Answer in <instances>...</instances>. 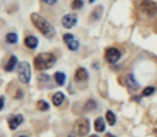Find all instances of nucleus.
<instances>
[{
	"label": "nucleus",
	"mask_w": 157,
	"mask_h": 137,
	"mask_svg": "<svg viewBox=\"0 0 157 137\" xmlns=\"http://www.w3.org/2000/svg\"><path fill=\"white\" fill-rule=\"evenodd\" d=\"M31 22L34 25V27L41 32L47 39H52L56 35V29L54 28V26L42 15H40L39 13H32L31 16Z\"/></svg>",
	"instance_id": "f257e3e1"
},
{
	"label": "nucleus",
	"mask_w": 157,
	"mask_h": 137,
	"mask_svg": "<svg viewBox=\"0 0 157 137\" xmlns=\"http://www.w3.org/2000/svg\"><path fill=\"white\" fill-rule=\"evenodd\" d=\"M56 56L52 53H41L34 57L33 65L37 71L48 70L56 63Z\"/></svg>",
	"instance_id": "f03ea898"
},
{
	"label": "nucleus",
	"mask_w": 157,
	"mask_h": 137,
	"mask_svg": "<svg viewBox=\"0 0 157 137\" xmlns=\"http://www.w3.org/2000/svg\"><path fill=\"white\" fill-rule=\"evenodd\" d=\"M17 75L18 79L23 84H28L31 79V65L27 61H23L18 65L17 68Z\"/></svg>",
	"instance_id": "7ed1b4c3"
},
{
	"label": "nucleus",
	"mask_w": 157,
	"mask_h": 137,
	"mask_svg": "<svg viewBox=\"0 0 157 137\" xmlns=\"http://www.w3.org/2000/svg\"><path fill=\"white\" fill-rule=\"evenodd\" d=\"M139 8L147 17H154L157 14V3L153 0H141Z\"/></svg>",
	"instance_id": "20e7f679"
},
{
	"label": "nucleus",
	"mask_w": 157,
	"mask_h": 137,
	"mask_svg": "<svg viewBox=\"0 0 157 137\" xmlns=\"http://www.w3.org/2000/svg\"><path fill=\"white\" fill-rule=\"evenodd\" d=\"M75 132H76L77 136L83 137L86 136L90 131V122L87 118H80L76 120L74 125Z\"/></svg>",
	"instance_id": "39448f33"
},
{
	"label": "nucleus",
	"mask_w": 157,
	"mask_h": 137,
	"mask_svg": "<svg viewBox=\"0 0 157 137\" xmlns=\"http://www.w3.org/2000/svg\"><path fill=\"white\" fill-rule=\"evenodd\" d=\"M105 58H106V60H107V62L111 63V65H114V63H117L120 60L121 52L116 47H110L106 50Z\"/></svg>",
	"instance_id": "423d86ee"
},
{
	"label": "nucleus",
	"mask_w": 157,
	"mask_h": 137,
	"mask_svg": "<svg viewBox=\"0 0 157 137\" xmlns=\"http://www.w3.org/2000/svg\"><path fill=\"white\" fill-rule=\"evenodd\" d=\"M78 22V17H77L76 14H72V13H68V14H65L61 19V23H62V26L66 29H71L73 28Z\"/></svg>",
	"instance_id": "0eeeda50"
},
{
	"label": "nucleus",
	"mask_w": 157,
	"mask_h": 137,
	"mask_svg": "<svg viewBox=\"0 0 157 137\" xmlns=\"http://www.w3.org/2000/svg\"><path fill=\"white\" fill-rule=\"evenodd\" d=\"M23 122H24V117L21 116V115L12 116V117H10L8 120L9 127H10L11 130H16Z\"/></svg>",
	"instance_id": "6e6552de"
},
{
	"label": "nucleus",
	"mask_w": 157,
	"mask_h": 137,
	"mask_svg": "<svg viewBox=\"0 0 157 137\" xmlns=\"http://www.w3.org/2000/svg\"><path fill=\"white\" fill-rule=\"evenodd\" d=\"M126 85H127V87L129 88L130 90H137L139 89V83L137 81L136 77H135V75L132 74V73H130V74H128L127 76H126Z\"/></svg>",
	"instance_id": "1a4fd4ad"
},
{
	"label": "nucleus",
	"mask_w": 157,
	"mask_h": 137,
	"mask_svg": "<svg viewBox=\"0 0 157 137\" xmlns=\"http://www.w3.org/2000/svg\"><path fill=\"white\" fill-rule=\"evenodd\" d=\"M89 77L87 70L85 68H78L75 72V80L80 83V81H86Z\"/></svg>",
	"instance_id": "9d476101"
},
{
	"label": "nucleus",
	"mask_w": 157,
	"mask_h": 137,
	"mask_svg": "<svg viewBox=\"0 0 157 137\" xmlns=\"http://www.w3.org/2000/svg\"><path fill=\"white\" fill-rule=\"evenodd\" d=\"M25 45L30 49H35L39 45V40L34 35H28L25 39Z\"/></svg>",
	"instance_id": "9b49d317"
},
{
	"label": "nucleus",
	"mask_w": 157,
	"mask_h": 137,
	"mask_svg": "<svg viewBox=\"0 0 157 137\" xmlns=\"http://www.w3.org/2000/svg\"><path fill=\"white\" fill-rule=\"evenodd\" d=\"M94 129H95V131L98 132V133H103V132L105 131V129H106L105 121H104V119L101 118V117H98V118L94 121Z\"/></svg>",
	"instance_id": "f8f14e48"
},
{
	"label": "nucleus",
	"mask_w": 157,
	"mask_h": 137,
	"mask_svg": "<svg viewBox=\"0 0 157 137\" xmlns=\"http://www.w3.org/2000/svg\"><path fill=\"white\" fill-rule=\"evenodd\" d=\"M16 65H17V57L12 55V56L10 57V59H9L4 70H6V72H12L15 68V67H16Z\"/></svg>",
	"instance_id": "ddd939ff"
},
{
	"label": "nucleus",
	"mask_w": 157,
	"mask_h": 137,
	"mask_svg": "<svg viewBox=\"0 0 157 137\" xmlns=\"http://www.w3.org/2000/svg\"><path fill=\"white\" fill-rule=\"evenodd\" d=\"M64 94L62 92H56V93L52 96V103L55 106H60L64 101Z\"/></svg>",
	"instance_id": "4468645a"
},
{
	"label": "nucleus",
	"mask_w": 157,
	"mask_h": 137,
	"mask_svg": "<svg viewBox=\"0 0 157 137\" xmlns=\"http://www.w3.org/2000/svg\"><path fill=\"white\" fill-rule=\"evenodd\" d=\"M55 77V80L56 83L58 84L59 86H63L65 84V80H66V75L64 74L63 72H56L54 75Z\"/></svg>",
	"instance_id": "2eb2a0df"
},
{
	"label": "nucleus",
	"mask_w": 157,
	"mask_h": 137,
	"mask_svg": "<svg viewBox=\"0 0 157 137\" xmlns=\"http://www.w3.org/2000/svg\"><path fill=\"white\" fill-rule=\"evenodd\" d=\"M103 15V6H98L97 8H95L93 12L91 13V19L92 21H98Z\"/></svg>",
	"instance_id": "dca6fc26"
},
{
	"label": "nucleus",
	"mask_w": 157,
	"mask_h": 137,
	"mask_svg": "<svg viewBox=\"0 0 157 137\" xmlns=\"http://www.w3.org/2000/svg\"><path fill=\"white\" fill-rule=\"evenodd\" d=\"M106 120H107V122L109 123V125H111V127H113V125L116 124L117 117H116V115L113 114V112L108 110V112H106Z\"/></svg>",
	"instance_id": "f3484780"
},
{
	"label": "nucleus",
	"mask_w": 157,
	"mask_h": 137,
	"mask_svg": "<svg viewBox=\"0 0 157 137\" xmlns=\"http://www.w3.org/2000/svg\"><path fill=\"white\" fill-rule=\"evenodd\" d=\"M17 41H18V37L14 32H10L6 35V42L8 44H15Z\"/></svg>",
	"instance_id": "a211bd4d"
},
{
	"label": "nucleus",
	"mask_w": 157,
	"mask_h": 137,
	"mask_svg": "<svg viewBox=\"0 0 157 137\" xmlns=\"http://www.w3.org/2000/svg\"><path fill=\"white\" fill-rule=\"evenodd\" d=\"M36 108L41 112H46V110L49 109V104L44 100H40L36 103Z\"/></svg>",
	"instance_id": "6ab92c4d"
},
{
	"label": "nucleus",
	"mask_w": 157,
	"mask_h": 137,
	"mask_svg": "<svg viewBox=\"0 0 157 137\" xmlns=\"http://www.w3.org/2000/svg\"><path fill=\"white\" fill-rule=\"evenodd\" d=\"M95 108H96V103H95V101L89 100V101H87V103L85 104L83 109L87 110V112H91V110H94Z\"/></svg>",
	"instance_id": "aec40b11"
},
{
	"label": "nucleus",
	"mask_w": 157,
	"mask_h": 137,
	"mask_svg": "<svg viewBox=\"0 0 157 137\" xmlns=\"http://www.w3.org/2000/svg\"><path fill=\"white\" fill-rule=\"evenodd\" d=\"M83 6V1L82 0H73L71 3V8L73 10H80Z\"/></svg>",
	"instance_id": "412c9836"
},
{
	"label": "nucleus",
	"mask_w": 157,
	"mask_h": 137,
	"mask_svg": "<svg viewBox=\"0 0 157 137\" xmlns=\"http://www.w3.org/2000/svg\"><path fill=\"white\" fill-rule=\"evenodd\" d=\"M154 91H155V88L154 87H147V88L143 89L142 96H151V94H153Z\"/></svg>",
	"instance_id": "4be33fe9"
},
{
	"label": "nucleus",
	"mask_w": 157,
	"mask_h": 137,
	"mask_svg": "<svg viewBox=\"0 0 157 137\" xmlns=\"http://www.w3.org/2000/svg\"><path fill=\"white\" fill-rule=\"evenodd\" d=\"M42 1H43L44 3L48 4V6H54V4H56L57 2H58V0H42Z\"/></svg>",
	"instance_id": "5701e85b"
},
{
	"label": "nucleus",
	"mask_w": 157,
	"mask_h": 137,
	"mask_svg": "<svg viewBox=\"0 0 157 137\" xmlns=\"http://www.w3.org/2000/svg\"><path fill=\"white\" fill-rule=\"evenodd\" d=\"M24 96V92L21 91V89L19 90H17V92H16V96H15V99H17V100H21V98Z\"/></svg>",
	"instance_id": "b1692460"
},
{
	"label": "nucleus",
	"mask_w": 157,
	"mask_h": 137,
	"mask_svg": "<svg viewBox=\"0 0 157 137\" xmlns=\"http://www.w3.org/2000/svg\"><path fill=\"white\" fill-rule=\"evenodd\" d=\"M4 102H6V99H4V96H0V110L3 109V107H4Z\"/></svg>",
	"instance_id": "393cba45"
},
{
	"label": "nucleus",
	"mask_w": 157,
	"mask_h": 137,
	"mask_svg": "<svg viewBox=\"0 0 157 137\" xmlns=\"http://www.w3.org/2000/svg\"><path fill=\"white\" fill-rule=\"evenodd\" d=\"M106 137H116V136L112 135V134H110V133H107L106 134Z\"/></svg>",
	"instance_id": "a878e982"
},
{
	"label": "nucleus",
	"mask_w": 157,
	"mask_h": 137,
	"mask_svg": "<svg viewBox=\"0 0 157 137\" xmlns=\"http://www.w3.org/2000/svg\"><path fill=\"white\" fill-rule=\"evenodd\" d=\"M94 1H95V0H89V2H90V3H93Z\"/></svg>",
	"instance_id": "bb28decb"
},
{
	"label": "nucleus",
	"mask_w": 157,
	"mask_h": 137,
	"mask_svg": "<svg viewBox=\"0 0 157 137\" xmlns=\"http://www.w3.org/2000/svg\"><path fill=\"white\" fill-rule=\"evenodd\" d=\"M90 137H98V136H97V135H91Z\"/></svg>",
	"instance_id": "cd10ccee"
},
{
	"label": "nucleus",
	"mask_w": 157,
	"mask_h": 137,
	"mask_svg": "<svg viewBox=\"0 0 157 137\" xmlns=\"http://www.w3.org/2000/svg\"><path fill=\"white\" fill-rule=\"evenodd\" d=\"M18 137H28V136H25V135H21V136H18Z\"/></svg>",
	"instance_id": "c85d7f7f"
},
{
	"label": "nucleus",
	"mask_w": 157,
	"mask_h": 137,
	"mask_svg": "<svg viewBox=\"0 0 157 137\" xmlns=\"http://www.w3.org/2000/svg\"><path fill=\"white\" fill-rule=\"evenodd\" d=\"M156 133H157V130H156Z\"/></svg>",
	"instance_id": "c756f323"
}]
</instances>
